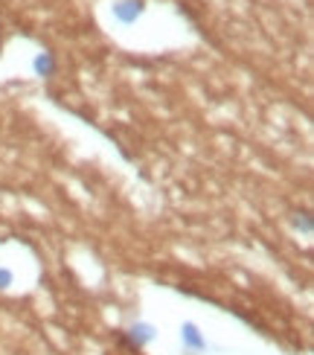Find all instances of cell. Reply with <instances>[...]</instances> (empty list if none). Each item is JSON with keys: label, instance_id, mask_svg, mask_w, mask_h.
Listing matches in <instances>:
<instances>
[{"label": "cell", "instance_id": "cell-1", "mask_svg": "<svg viewBox=\"0 0 314 355\" xmlns=\"http://www.w3.org/2000/svg\"><path fill=\"white\" fill-rule=\"evenodd\" d=\"M143 12H146V0H119V3H114V18L123 26L137 24Z\"/></svg>", "mask_w": 314, "mask_h": 355}, {"label": "cell", "instance_id": "cell-2", "mask_svg": "<svg viewBox=\"0 0 314 355\" xmlns=\"http://www.w3.org/2000/svg\"><path fill=\"white\" fill-rule=\"evenodd\" d=\"M181 344H184V352L186 355H198V352H204L209 344H207V338H204V332L195 327V323H184L181 327Z\"/></svg>", "mask_w": 314, "mask_h": 355}, {"label": "cell", "instance_id": "cell-3", "mask_svg": "<svg viewBox=\"0 0 314 355\" xmlns=\"http://www.w3.org/2000/svg\"><path fill=\"white\" fill-rule=\"evenodd\" d=\"M157 338V332H155V327L152 323H134L131 329H125L123 332V341L125 344H131V347H137V349H143V347H148Z\"/></svg>", "mask_w": 314, "mask_h": 355}, {"label": "cell", "instance_id": "cell-4", "mask_svg": "<svg viewBox=\"0 0 314 355\" xmlns=\"http://www.w3.org/2000/svg\"><path fill=\"white\" fill-rule=\"evenodd\" d=\"M33 70H35V76L38 79H53L55 76V70H58V62H55V55L53 53H38L35 58H33Z\"/></svg>", "mask_w": 314, "mask_h": 355}, {"label": "cell", "instance_id": "cell-5", "mask_svg": "<svg viewBox=\"0 0 314 355\" xmlns=\"http://www.w3.org/2000/svg\"><path fill=\"white\" fill-rule=\"evenodd\" d=\"M291 225H294L297 233H303V236H311L314 233V221H311L308 213H294L291 216Z\"/></svg>", "mask_w": 314, "mask_h": 355}, {"label": "cell", "instance_id": "cell-6", "mask_svg": "<svg viewBox=\"0 0 314 355\" xmlns=\"http://www.w3.org/2000/svg\"><path fill=\"white\" fill-rule=\"evenodd\" d=\"M12 283H15V274L9 268H0V291H6Z\"/></svg>", "mask_w": 314, "mask_h": 355}]
</instances>
